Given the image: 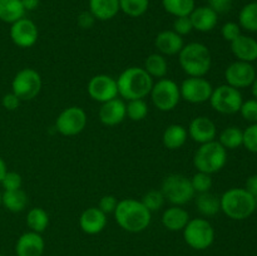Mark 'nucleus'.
<instances>
[{"label":"nucleus","instance_id":"f257e3e1","mask_svg":"<svg viewBox=\"0 0 257 256\" xmlns=\"http://www.w3.org/2000/svg\"><path fill=\"white\" fill-rule=\"evenodd\" d=\"M115 222L127 232L138 233L148 228L152 221V212L135 198H124L118 201L114 211Z\"/></svg>","mask_w":257,"mask_h":256},{"label":"nucleus","instance_id":"f03ea898","mask_svg":"<svg viewBox=\"0 0 257 256\" xmlns=\"http://www.w3.org/2000/svg\"><path fill=\"white\" fill-rule=\"evenodd\" d=\"M117 87L123 99H145L153 87V78L143 68L130 67L117 78Z\"/></svg>","mask_w":257,"mask_h":256},{"label":"nucleus","instance_id":"7ed1b4c3","mask_svg":"<svg viewBox=\"0 0 257 256\" xmlns=\"http://www.w3.org/2000/svg\"><path fill=\"white\" fill-rule=\"evenodd\" d=\"M181 68L188 77H205L211 69V52L202 43H188L178 53Z\"/></svg>","mask_w":257,"mask_h":256},{"label":"nucleus","instance_id":"20e7f679","mask_svg":"<svg viewBox=\"0 0 257 256\" xmlns=\"http://www.w3.org/2000/svg\"><path fill=\"white\" fill-rule=\"evenodd\" d=\"M221 211L232 220L241 221L256 211V198L245 188H230L220 197Z\"/></svg>","mask_w":257,"mask_h":256},{"label":"nucleus","instance_id":"39448f33","mask_svg":"<svg viewBox=\"0 0 257 256\" xmlns=\"http://www.w3.org/2000/svg\"><path fill=\"white\" fill-rule=\"evenodd\" d=\"M226 162H227V150L216 140L200 145L193 156V166L196 170L208 175H213L222 170Z\"/></svg>","mask_w":257,"mask_h":256},{"label":"nucleus","instance_id":"423d86ee","mask_svg":"<svg viewBox=\"0 0 257 256\" xmlns=\"http://www.w3.org/2000/svg\"><path fill=\"white\" fill-rule=\"evenodd\" d=\"M166 200L173 206H183L195 198V190L191 183V178L181 175L172 173L163 180L161 187Z\"/></svg>","mask_w":257,"mask_h":256},{"label":"nucleus","instance_id":"0eeeda50","mask_svg":"<svg viewBox=\"0 0 257 256\" xmlns=\"http://www.w3.org/2000/svg\"><path fill=\"white\" fill-rule=\"evenodd\" d=\"M182 231L186 243L193 250H206L215 241L213 226L206 218H190V221Z\"/></svg>","mask_w":257,"mask_h":256},{"label":"nucleus","instance_id":"6e6552de","mask_svg":"<svg viewBox=\"0 0 257 256\" xmlns=\"http://www.w3.org/2000/svg\"><path fill=\"white\" fill-rule=\"evenodd\" d=\"M150 95L158 110L171 112L177 107L181 100L180 85L170 78H162L153 83Z\"/></svg>","mask_w":257,"mask_h":256},{"label":"nucleus","instance_id":"1a4fd4ad","mask_svg":"<svg viewBox=\"0 0 257 256\" xmlns=\"http://www.w3.org/2000/svg\"><path fill=\"white\" fill-rule=\"evenodd\" d=\"M208 102L211 103V107L221 114H235L240 112L243 99L240 89L228 84H222L213 88Z\"/></svg>","mask_w":257,"mask_h":256},{"label":"nucleus","instance_id":"9d476101","mask_svg":"<svg viewBox=\"0 0 257 256\" xmlns=\"http://www.w3.org/2000/svg\"><path fill=\"white\" fill-rule=\"evenodd\" d=\"M42 77L33 68H24L19 70L13 78L12 92L18 95L20 100H32L42 90Z\"/></svg>","mask_w":257,"mask_h":256},{"label":"nucleus","instance_id":"9b49d317","mask_svg":"<svg viewBox=\"0 0 257 256\" xmlns=\"http://www.w3.org/2000/svg\"><path fill=\"white\" fill-rule=\"evenodd\" d=\"M87 113L83 108L72 105L59 113L55 119V130L65 137H73L84 131L87 127Z\"/></svg>","mask_w":257,"mask_h":256},{"label":"nucleus","instance_id":"f8f14e48","mask_svg":"<svg viewBox=\"0 0 257 256\" xmlns=\"http://www.w3.org/2000/svg\"><path fill=\"white\" fill-rule=\"evenodd\" d=\"M212 90V84L203 77H188L180 85L181 99L192 104L208 102Z\"/></svg>","mask_w":257,"mask_h":256},{"label":"nucleus","instance_id":"ddd939ff","mask_svg":"<svg viewBox=\"0 0 257 256\" xmlns=\"http://www.w3.org/2000/svg\"><path fill=\"white\" fill-rule=\"evenodd\" d=\"M87 90L93 100L105 103L118 97L117 79L107 74H97L90 78Z\"/></svg>","mask_w":257,"mask_h":256},{"label":"nucleus","instance_id":"4468645a","mask_svg":"<svg viewBox=\"0 0 257 256\" xmlns=\"http://www.w3.org/2000/svg\"><path fill=\"white\" fill-rule=\"evenodd\" d=\"M225 79L226 84L236 89L251 87L253 80L256 79V70L251 63L236 60L226 68Z\"/></svg>","mask_w":257,"mask_h":256},{"label":"nucleus","instance_id":"2eb2a0df","mask_svg":"<svg viewBox=\"0 0 257 256\" xmlns=\"http://www.w3.org/2000/svg\"><path fill=\"white\" fill-rule=\"evenodd\" d=\"M10 25V38L17 47L32 48L38 42L39 32L33 20L22 18Z\"/></svg>","mask_w":257,"mask_h":256},{"label":"nucleus","instance_id":"dca6fc26","mask_svg":"<svg viewBox=\"0 0 257 256\" xmlns=\"http://www.w3.org/2000/svg\"><path fill=\"white\" fill-rule=\"evenodd\" d=\"M188 136L196 143H203L215 141L216 135H217V128L213 120H211L208 117L200 115V117L193 118L188 125Z\"/></svg>","mask_w":257,"mask_h":256},{"label":"nucleus","instance_id":"f3484780","mask_svg":"<svg viewBox=\"0 0 257 256\" xmlns=\"http://www.w3.org/2000/svg\"><path fill=\"white\" fill-rule=\"evenodd\" d=\"M98 117L99 120L107 127H113L127 118V110H125V103L124 100L120 98H114L108 102L102 103L98 112Z\"/></svg>","mask_w":257,"mask_h":256},{"label":"nucleus","instance_id":"a211bd4d","mask_svg":"<svg viewBox=\"0 0 257 256\" xmlns=\"http://www.w3.org/2000/svg\"><path fill=\"white\" fill-rule=\"evenodd\" d=\"M44 247L45 243L42 235L34 231H28L18 238L15 252L17 256H42Z\"/></svg>","mask_w":257,"mask_h":256},{"label":"nucleus","instance_id":"6ab92c4d","mask_svg":"<svg viewBox=\"0 0 257 256\" xmlns=\"http://www.w3.org/2000/svg\"><path fill=\"white\" fill-rule=\"evenodd\" d=\"M79 226L83 232L88 235H97L107 226V215L98 207H89L80 215Z\"/></svg>","mask_w":257,"mask_h":256},{"label":"nucleus","instance_id":"aec40b11","mask_svg":"<svg viewBox=\"0 0 257 256\" xmlns=\"http://www.w3.org/2000/svg\"><path fill=\"white\" fill-rule=\"evenodd\" d=\"M193 30L201 33H208L216 28L218 23V14L208 5L206 7H196L190 14Z\"/></svg>","mask_w":257,"mask_h":256},{"label":"nucleus","instance_id":"412c9836","mask_svg":"<svg viewBox=\"0 0 257 256\" xmlns=\"http://www.w3.org/2000/svg\"><path fill=\"white\" fill-rule=\"evenodd\" d=\"M185 43L183 38L173 30H163L158 33L155 39V47L157 53L162 55H176L181 52Z\"/></svg>","mask_w":257,"mask_h":256},{"label":"nucleus","instance_id":"4be33fe9","mask_svg":"<svg viewBox=\"0 0 257 256\" xmlns=\"http://www.w3.org/2000/svg\"><path fill=\"white\" fill-rule=\"evenodd\" d=\"M231 52L241 62H255L257 60V40L241 34L237 39L231 42Z\"/></svg>","mask_w":257,"mask_h":256},{"label":"nucleus","instance_id":"5701e85b","mask_svg":"<svg viewBox=\"0 0 257 256\" xmlns=\"http://www.w3.org/2000/svg\"><path fill=\"white\" fill-rule=\"evenodd\" d=\"M190 221V213L182 206H171L162 213V223L168 231H182Z\"/></svg>","mask_w":257,"mask_h":256},{"label":"nucleus","instance_id":"b1692460","mask_svg":"<svg viewBox=\"0 0 257 256\" xmlns=\"http://www.w3.org/2000/svg\"><path fill=\"white\" fill-rule=\"evenodd\" d=\"M89 12L100 22H107L117 17L120 12L119 0H89Z\"/></svg>","mask_w":257,"mask_h":256},{"label":"nucleus","instance_id":"393cba45","mask_svg":"<svg viewBox=\"0 0 257 256\" xmlns=\"http://www.w3.org/2000/svg\"><path fill=\"white\" fill-rule=\"evenodd\" d=\"M188 138L187 128L182 124H171L165 130L162 136L163 145L171 151L178 150L186 143Z\"/></svg>","mask_w":257,"mask_h":256},{"label":"nucleus","instance_id":"a878e982","mask_svg":"<svg viewBox=\"0 0 257 256\" xmlns=\"http://www.w3.org/2000/svg\"><path fill=\"white\" fill-rule=\"evenodd\" d=\"M29 198L22 188L13 191H4L2 193V205L10 212H22L27 208Z\"/></svg>","mask_w":257,"mask_h":256},{"label":"nucleus","instance_id":"bb28decb","mask_svg":"<svg viewBox=\"0 0 257 256\" xmlns=\"http://www.w3.org/2000/svg\"><path fill=\"white\" fill-rule=\"evenodd\" d=\"M196 210L205 217L215 216L221 211L220 197L212 192L198 193L197 197L195 198Z\"/></svg>","mask_w":257,"mask_h":256},{"label":"nucleus","instance_id":"cd10ccee","mask_svg":"<svg viewBox=\"0 0 257 256\" xmlns=\"http://www.w3.org/2000/svg\"><path fill=\"white\" fill-rule=\"evenodd\" d=\"M25 10L20 0H0V20L13 24L24 18Z\"/></svg>","mask_w":257,"mask_h":256},{"label":"nucleus","instance_id":"c85d7f7f","mask_svg":"<svg viewBox=\"0 0 257 256\" xmlns=\"http://www.w3.org/2000/svg\"><path fill=\"white\" fill-rule=\"evenodd\" d=\"M143 69L152 78L162 79V78H166L168 73L167 59H166L165 55L160 54V53H153L146 58Z\"/></svg>","mask_w":257,"mask_h":256},{"label":"nucleus","instance_id":"c756f323","mask_svg":"<svg viewBox=\"0 0 257 256\" xmlns=\"http://www.w3.org/2000/svg\"><path fill=\"white\" fill-rule=\"evenodd\" d=\"M27 225L30 231L38 233L44 232L49 226V215L42 207L32 208L27 215Z\"/></svg>","mask_w":257,"mask_h":256},{"label":"nucleus","instance_id":"7c9ffc66","mask_svg":"<svg viewBox=\"0 0 257 256\" xmlns=\"http://www.w3.org/2000/svg\"><path fill=\"white\" fill-rule=\"evenodd\" d=\"M162 7L175 18L188 17L196 8L195 0H162Z\"/></svg>","mask_w":257,"mask_h":256},{"label":"nucleus","instance_id":"2f4dec72","mask_svg":"<svg viewBox=\"0 0 257 256\" xmlns=\"http://www.w3.org/2000/svg\"><path fill=\"white\" fill-rule=\"evenodd\" d=\"M238 25L247 32H257V2L248 3L240 10Z\"/></svg>","mask_w":257,"mask_h":256},{"label":"nucleus","instance_id":"473e14b6","mask_svg":"<svg viewBox=\"0 0 257 256\" xmlns=\"http://www.w3.org/2000/svg\"><path fill=\"white\" fill-rule=\"evenodd\" d=\"M218 142L226 148V150H236L240 146H242L243 142V131H241L238 127L231 125V127L225 128L220 133Z\"/></svg>","mask_w":257,"mask_h":256},{"label":"nucleus","instance_id":"72a5a7b5","mask_svg":"<svg viewBox=\"0 0 257 256\" xmlns=\"http://www.w3.org/2000/svg\"><path fill=\"white\" fill-rule=\"evenodd\" d=\"M120 12L131 18H138L146 14L150 7V0H119Z\"/></svg>","mask_w":257,"mask_h":256},{"label":"nucleus","instance_id":"f704fd0d","mask_svg":"<svg viewBox=\"0 0 257 256\" xmlns=\"http://www.w3.org/2000/svg\"><path fill=\"white\" fill-rule=\"evenodd\" d=\"M127 117L133 122L143 120L148 114V104L145 99H132L125 103Z\"/></svg>","mask_w":257,"mask_h":256},{"label":"nucleus","instance_id":"c9c22d12","mask_svg":"<svg viewBox=\"0 0 257 256\" xmlns=\"http://www.w3.org/2000/svg\"><path fill=\"white\" fill-rule=\"evenodd\" d=\"M165 196H163L162 191L161 190H151L147 193H145L142 198V203L151 211V212H155V211L161 210L165 205Z\"/></svg>","mask_w":257,"mask_h":256},{"label":"nucleus","instance_id":"e433bc0d","mask_svg":"<svg viewBox=\"0 0 257 256\" xmlns=\"http://www.w3.org/2000/svg\"><path fill=\"white\" fill-rule=\"evenodd\" d=\"M191 183H192V187L196 193L210 192L211 187H212V178L208 173L198 172L197 171V173L193 175V177L191 178Z\"/></svg>","mask_w":257,"mask_h":256},{"label":"nucleus","instance_id":"4c0bfd02","mask_svg":"<svg viewBox=\"0 0 257 256\" xmlns=\"http://www.w3.org/2000/svg\"><path fill=\"white\" fill-rule=\"evenodd\" d=\"M242 146L250 152L257 153V123H252L243 131Z\"/></svg>","mask_w":257,"mask_h":256},{"label":"nucleus","instance_id":"58836bf2","mask_svg":"<svg viewBox=\"0 0 257 256\" xmlns=\"http://www.w3.org/2000/svg\"><path fill=\"white\" fill-rule=\"evenodd\" d=\"M2 187L4 188V191H13V190H19L22 188L23 185V178L22 176L18 172H14V171H8L5 173L4 178L0 182Z\"/></svg>","mask_w":257,"mask_h":256},{"label":"nucleus","instance_id":"ea45409f","mask_svg":"<svg viewBox=\"0 0 257 256\" xmlns=\"http://www.w3.org/2000/svg\"><path fill=\"white\" fill-rule=\"evenodd\" d=\"M240 113L246 120L251 123H257V99H248L242 102Z\"/></svg>","mask_w":257,"mask_h":256},{"label":"nucleus","instance_id":"a19ab883","mask_svg":"<svg viewBox=\"0 0 257 256\" xmlns=\"http://www.w3.org/2000/svg\"><path fill=\"white\" fill-rule=\"evenodd\" d=\"M221 34H222L223 39L231 43L241 35V27L238 25V23L227 22L221 28Z\"/></svg>","mask_w":257,"mask_h":256},{"label":"nucleus","instance_id":"79ce46f5","mask_svg":"<svg viewBox=\"0 0 257 256\" xmlns=\"http://www.w3.org/2000/svg\"><path fill=\"white\" fill-rule=\"evenodd\" d=\"M173 32L177 33L181 37L188 35L193 30L192 23H191L190 15L188 17H178L173 22Z\"/></svg>","mask_w":257,"mask_h":256},{"label":"nucleus","instance_id":"37998d69","mask_svg":"<svg viewBox=\"0 0 257 256\" xmlns=\"http://www.w3.org/2000/svg\"><path fill=\"white\" fill-rule=\"evenodd\" d=\"M117 205H118V200L114 197V196L105 195L100 198L98 208H99L102 212H104L105 215H108V213H114Z\"/></svg>","mask_w":257,"mask_h":256},{"label":"nucleus","instance_id":"c03bdc74","mask_svg":"<svg viewBox=\"0 0 257 256\" xmlns=\"http://www.w3.org/2000/svg\"><path fill=\"white\" fill-rule=\"evenodd\" d=\"M208 7L215 10L217 14H225L230 12L232 0H208Z\"/></svg>","mask_w":257,"mask_h":256},{"label":"nucleus","instance_id":"a18cd8bd","mask_svg":"<svg viewBox=\"0 0 257 256\" xmlns=\"http://www.w3.org/2000/svg\"><path fill=\"white\" fill-rule=\"evenodd\" d=\"M20 103H22V100H20L19 98H18V95L14 94L13 92L7 93V94H5L2 99L3 107H4L7 110L18 109L20 105Z\"/></svg>","mask_w":257,"mask_h":256},{"label":"nucleus","instance_id":"49530a36","mask_svg":"<svg viewBox=\"0 0 257 256\" xmlns=\"http://www.w3.org/2000/svg\"><path fill=\"white\" fill-rule=\"evenodd\" d=\"M95 18L93 17L92 13L89 10H85V12H82L79 15H78V25H79L82 29H90V28L94 25Z\"/></svg>","mask_w":257,"mask_h":256},{"label":"nucleus","instance_id":"de8ad7c7","mask_svg":"<svg viewBox=\"0 0 257 256\" xmlns=\"http://www.w3.org/2000/svg\"><path fill=\"white\" fill-rule=\"evenodd\" d=\"M245 190L247 191L248 193H251L255 198L257 197V175H252L247 178Z\"/></svg>","mask_w":257,"mask_h":256},{"label":"nucleus","instance_id":"09e8293b","mask_svg":"<svg viewBox=\"0 0 257 256\" xmlns=\"http://www.w3.org/2000/svg\"><path fill=\"white\" fill-rule=\"evenodd\" d=\"M25 12H33L40 4V0H20Z\"/></svg>","mask_w":257,"mask_h":256},{"label":"nucleus","instance_id":"8fccbe9b","mask_svg":"<svg viewBox=\"0 0 257 256\" xmlns=\"http://www.w3.org/2000/svg\"><path fill=\"white\" fill-rule=\"evenodd\" d=\"M8 172V168H7V163H5V161L3 160L2 157H0V182H2V180L4 178L5 173Z\"/></svg>","mask_w":257,"mask_h":256},{"label":"nucleus","instance_id":"3c124183","mask_svg":"<svg viewBox=\"0 0 257 256\" xmlns=\"http://www.w3.org/2000/svg\"><path fill=\"white\" fill-rule=\"evenodd\" d=\"M251 93H252L253 98L257 99V77H256V79L253 80L252 84H251Z\"/></svg>","mask_w":257,"mask_h":256},{"label":"nucleus","instance_id":"603ef678","mask_svg":"<svg viewBox=\"0 0 257 256\" xmlns=\"http://www.w3.org/2000/svg\"><path fill=\"white\" fill-rule=\"evenodd\" d=\"M0 206H2V192H0Z\"/></svg>","mask_w":257,"mask_h":256},{"label":"nucleus","instance_id":"864d4df0","mask_svg":"<svg viewBox=\"0 0 257 256\" xmlns=\"http://www.w3.org/2000/svg\"><path fill=\"white\" fill-rule=\"evenodd\" d=\"M256 210H257V197H256Z\"/></svg>","mask_w":257,"mask_h":256},{"label":"nucleus","instance_id":"5fc2aeb1","mask_svg":"<svg viewBox=\"0 0 257 256\" xmlns=\"http://www.w3.org/2000/svg\"><path fill=\"white\" fill-rule=\"evenodd\" d=\"M0 256H4V255H2V253H0Z\"/></svg>","mask_w":257,"mask_h":256}]
</instances>
